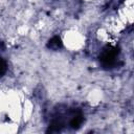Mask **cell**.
<instances>
[{"label": "cell", "mask_w": 134, "mask_h": 134, "mask_svg": "<svg viewBox=\"0 0 134 134\" xmlns=\"http://www.w3.org/2000/svg\"><path fill=\"white\" fill-rule=\"evenodd\" d=\"M119 54V48L111 45H107L99 53L98 60L104 68H112L116 65V58Z\"/></svg>", "instance_id": "obj_1"}, {"label": "cell", "mask_w": 134, "mask_h": 134, "mask_svg": "<svg viewBox=\"0 0 134 134\" xmlns=\"http://www.w3.org/2000/svg\"><path fill=\"white\" fill-rule=\"evenodd\" d=\"M70 113H71V117L69 119V126L72 129H79L84 120V116L82 112L79 110H73Z\"/></svg>", "instance_id": "obj_2"}, {"label": "cell", "mask_w": 134, "mask_h": 134, "mask_svg": "<svg viewBox=\"0 0 134 134\" xmlns=\"http://www.w3.org/2000/svg\"><path fill=\"white\" fill-rule=\"evenodd\" d=\"M7 70V65L6 62L3 60V58L0 57V76H2Z\"/></svg>", "instance_id": "obj_5"}, {"label": "cell", "mask_w": 134, "mask_h": 134, "mask_svg": "<svg viewBox=\"0 0 134 134\" xmlns=\"http://www.w3.org/2000/svg\"><path fill=\"white\" fill-rule=\"evenodd\" d=\"M62 47H63L62 40H61V38L58 37V36L52 37V38L47 42V48H49V49H51V50L57 51V50L61 49Z\"/></svg>", "instance_id": "obj_4"}, {"label": "cell", "mask_w": 134, "mask_h": 134, "mask_svg": "<svg viewBox=\"0 0 134 134\" xmlns=\"http://www.w3.org/2000/svg\"><path fill=\"white\" fill-rule=\"evenodd\" d=\"M64 121L62 120V118L59 116V117H55L51 120L50 125H49V128L47 130V132L49 133H53V132H60L62 131V129L64 128Z\"/></svg>", "instance_id": "obj_3"}, {"label": "cell", "mask_w": 134, "mask_h": 134, "mask_svg": "<svg viewBox=\"0 0 134 134\" xmlns=\"http://www.w3.org/2000/svg\"><path fill=\"white\" fill-rule=\"evenodd\" d=\"M0 50H4V43L0 41Z\"/></svg>", "instance_id": "obj_6"}]
</instances>
